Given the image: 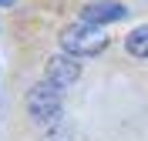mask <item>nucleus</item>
<instances>
[{
	"instance_id": "423d86ee",
	"label": "nucleus",
	"mask_w": 148,
	"mask_h": 141,
	"mask_svg": "<svg viewBox=\"0 0 148 141\" xmlns=\"http://www.w3.org/2000/svg\"><path fill=\"white\" fill-rule=\"evenodd\" d=\"M44 141H74V134L67 131V128H51V131L44 134Z\"/></svg>"
},
{
	"instance_id": "f257e3e1",
	"label": "nucleus",
	"mask_w": 148,
	"mask_h": 141,
	"mask_svg": "<svg viewBox=\"0 0 148 141\" xmlns=\"http://www.w3.org/2000/svg\"><path fill=\"white\" fill-rule=\"evenodd\" d=\"M64 91H57L54 84H47V81H40V84L30 87L27 94V114L30 121L40 124V128H57L61 124V111H64V97H61Z\"/></svg>"
},
{
	"instance_id": "f03ea898",
	"label": "nucleus",
	"mask_w": 148,
	"mask_h": 141,
	"mask_svg": "<svg viewBox=\"0 0 148 141\" xmlns=\"http://www.w3.org/2000/svg\"><path fill=\"white\" fill-rule=\"evenodd\" d=\"M61 47H64V54L71 57H94L101 54L104 47H108V37H104L101 27H91V24H71V27H64V34H61Z\"/></svg>"
},
{
	"instance_id": "20e7f679",
	"label": "nucleus",
	"mask_w": 148,
	"mask_h": 141,
	"mask_svg": "<svg viewBox=\"0 0 148 141\" xmlns=\"http://www.w3.org/2000/svg\"><path fill=\"white\" fill-rule=\"evenodd\" d=\"M128 17V7L118 3V0H101V3H88L81 10V24H91V27H101V24H114V20Z\"/></svg>"
},
{
	"instance_id": "39448f33",
	"label": "nucleus",
	"mask_w": 148,
	"mask_h": 141,
	"mask_svg": "<svg viewBox=\"0 0 148 141\" xmlns=\"http://www.w3.org/2000/svg\"><path fill=\"white\" fill-rule=\"evenodd\" d=\"M125 50H128L131 57H148V24L135 27L128 37H125Z\"/></svg>"
},
{
	"instance_id": "7ed1b4c3",
	"label": "nucleus",
	"mask_w": 148,
	"mask_h": 141,
	"mask_svg": "<svg viewBox=\"0 0 148 141\" xmlns=\"http://www.w3.org/2000/svg\"><path fill=\"white\" fill-rule=\"evenodd\" d=\"M77 77H81V64H77V57H71V54H57V57H51V61H47L44 81H47V84H54L57 91L71 87Z\"/></svg>"
},
{
	"instance_id": "0eeeda50",
	"label": "nucleus",
	"mask_w": 148,
	"mask_h": 141,
	"mask_svg": "<svg viewBox=\"0 0 148 141\" xmlns=\"http://www.w3.org/2000/svg\"><path fill=\"white\" fill-rule=\"evenodd\" d=\"M7 3H14V0H0V7H7Z\"/></svg>"
}]
</instances>
